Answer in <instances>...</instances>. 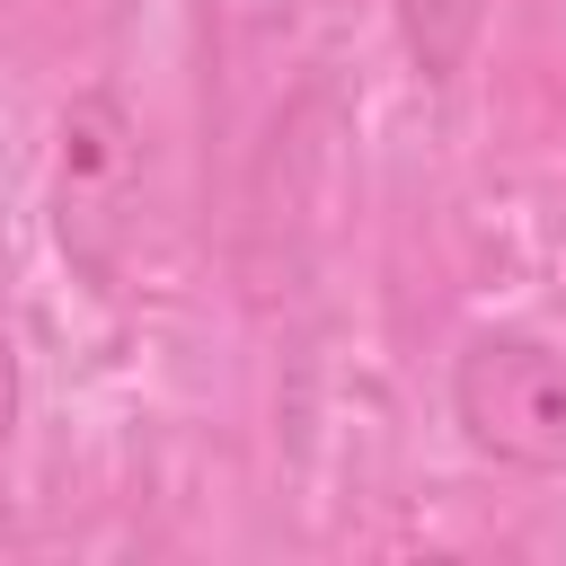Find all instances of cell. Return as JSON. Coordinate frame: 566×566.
<instances>
[{"mask_svg": "<svg viewBox=\"0 0 566 566\" xmlns=\"http://www.w3.org/2000/svg\"><path fill=\"white\" fill-rule=\"evenodd\" d=\"M451 424L522 478H566V354L531 327H478L451 363Z\"/></svg>", "mask_w": 566, "mask_h": 566, "instance_id": "1", "label": "cell"}, {"mask_svg": "<svg viewBox=\"0 0 566 566\" xmlns=\"http://www.w3.org/2000/svg\"><path fill=\"white\" fill-rule=\"evenodd\" d=\"M133 142H142V133H133V115H124L115 88H80V97L62 106V124H53V248H62L71 274L97 283V292H106L115 265H124L133 168H142Z\"/></svg>", "mask_w": 566, "mask_h": 566, "instance_id": "2", "label": "cell"}, {"mask_svg": "<svg viewBox=\"0 0 566 566\" xmlns=\"http://www.w3.org/2000/svg\"><path fill=\"white\" fill-rule=\"evenodd\" d=\"M389 27H398V44H407V62L442 88V80L469 71V53H478V35H486V0H389Z\"/></svg>", "mask_w": 566, "mask_h": 566, "instance_id": "3", "label": "cell"}]
</instances>
